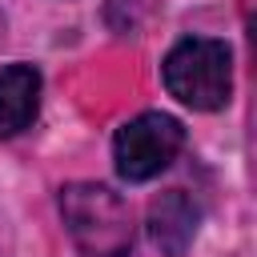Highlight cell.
<instances>
[{"mask_svg": "<svg viewBox=\"0 0 257 257\" xmlns=\"http://www.w3.org/2000/svg\"><path fill=\"white\" fill-rule=\"evenodd\" d=\"M60 217L84 257H128L133 209L108 185L76 181L60 189Z\"/></svg>", "mask_w": 257, "mask_h": 257, "instance_id": "obj_1", "label": "cell"}, {"mask_svg": "<svg viewBox=\"0 0 257 257\" xmlns=\"http://www.w3.org/2000/svg\"><path fill=\"white\" fill-rule=\"evenodd\" d=\"M165 88L201 112L225 108L233 92V56L221 40L209 36H185L165 56Z\"/></svg>", "mask_w": 257, "mask_h": 257, "instance_id": "obj_2", "label": "cell"}, {"mask_svg": "<svg viewBox=\"0 0 257 257\" xmlns=\"http://www.w3.org/2000/svg\"><path fill=\"white\" fill-rule=\"evenodd\" d=\"M185 145V124L169 112H141L116 128L112 157L124 181H149L173 165Z\"/></svg>", "mask_w": 257, "mask_h": 257, "instance_id": "obj_3", "label": "cell"}, {"mask_svg": "<svg viewBox=\"0 0 257 257\" xmlns=\"http://www.w3.org/2000/svg\"><path fill=\"white\" fill-rule=\"evenodd\" d=\"M201 225V205L185 189H169L149 205V237L165 257H181Z\"/></svg>", "mask_w": 257, "mask_h": 257, "instance_id": "obj_4", "label": "cell"}, {"mask_svg": "<svg viewBox=\"0 0 257 257\" xmlns=\"http://www.w3.org/2000/svg\"><path fill=\"white\" fill-rule=\"evenodd\" d=\"M36 108H40V72L32 64L0 68V141L28 128L36 120Z\"/></svg>", "mask_w": 257, "mask_h": 257, "instance_id": "obj_5", "label": "cell"}]
</instances>
